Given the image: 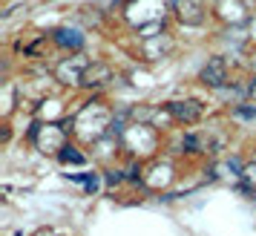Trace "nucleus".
Returning <instances> with one entry per match:
<instances>
[{"label":"nucleus","mask_w":256,"mask_h":236,"mask_svg":"<svg viewBox=\"0 0 256 236\" xmlns=\"http://www.w3.org/2000/svg\"><path fill=\"white\" fill-rule=\"evenodd\" d=\"M106 182H110V184H121V182H124V173H121V170H106Z\"/></svg>","instance_id":"13"},{"label":"nucleus","mask_w":256,"mask_h":236,"mask_svg":"<svg viewBox=\"0 0 256 236\" xmlns=\"http://www.w3.org/2000/svg\"><path fill=\"white\" fill-rule=\"evenodd\" d=\"M244 92L250 95V98H256V75L250 78V81H248V86H244Z\"/></svg>","instance_id":"14"},{"label":"nucleus","mask_w":256,"mask_h":236,"mask_svg":"<svg viewBox=\"0 0 256 236\" xmlns=\"http://www.w3.org/2000/svg\"><path fill=\"white\" fill-rule=\"evenodd\" d=\"M242 178L248 182V190H250V193H256V164H244Z\"/></svg>","instance_id":"11"},{"label":"nucleus","mask_w":256,"mask_h":236,"mask_svg":"<svg viewBox=\"0 0 256 236\" xmlns=\"http://www.w3.org/2000/svg\"><path fill=\"white\" fill-rule=\"evenodd\" d=\"M32 142L38 144V150L44 153H55L58 156L64 147H66V136H70V124H35L32 127Z\"/></svg>","instance_id":"1"},{"label":"nucleus","mask_w":256,"mask_h":236,"mask_svg":"<svg viewBox=\"0 0 256 236\" xmlns=\"http://www.w3.org/2000/svg\"><path fill=\"white\" fill-rule=\"evenodd\" d=\"M173 9H176V18L187 26H198V24H204V18H208L204 0H173Z\"/></svg>","instance_id":"2"},{"label":"nucleus","mask_w":256,"mask_h":236,"mask_svg":"<svg viewBox=\"0 0 256 236\" xmlns=\"http://www.w3.org/2000/svg\"><path fill=\"white\" fill-rule=\"evenodd\" d=\"M110 81H112V70H110V64H104V60H92V64L86 66V72H84L81 86H86V90H98V86H106Z\"/></svg>","instance_id":"6"},{"label":"nucleus","mask_w":256,"mask_h":236,"mask_svg":"<svg viewBox=\"0 0 256 236\" xmlns=\"http://www.w3.org/2000/svg\"><path fill=\"white\" fill-rule=\"evenodd\" d=\"M236 116H242V118H256V106L250 104H236V110H233Z\"/></svg>","instance_id":"12"},{"label":"nucleus","mask_w":256,"mask_h":236,"mask_svg":"<svg viewBox=\"0 0 256 236\" xmlns=\"http://www.w3.org/2000/svg\"><path fill=\"white\" fill-rule=\"evenodd\" d=\"M167 110H170V116L176 118V121H184V124H196L198 118L204 116V104H198V101H170L167 104Z\"/></svg>","instance_id":"5"},{"label":"nucleus","mask_w":256,"mask_h":236,"mask_svg":"<svg viewBox=\"0 0 256 236\" xmlns=\"http://www.w3.org/2000/svg\"><path fill=\"white\" fill-rule=\"evenodd\" d=\"M58 158L64 162V164H70V162H72V164H84V162H86V156H84V153H75V147H72V144H66V147L60 150Z\"/></svg>","instance_id":"9"},{"label":"nucleus","mask_w":256,"mask_h":236,"mask_svg":"<svg viewBox=\"0 0 256 236\" xmlns=\"http://www.w3.org/2000/svg\"><path fill=\"white\" fill-rule=\"evenodd\" d=\"M202 84L210 86V90H222L224 84H228V60L224 58H210L204 64V70H202Z\"/></svg>","instance_id":"4"},{"label":"nucleus","mask_w":256,"mask_h":236,"mask_svg":"<svg viewBox=\"0 0 256 236\" xmlns=\"http://www.w3.org/2000/svg\"><path fill=\"white\" fill-rule=\"evenodd\" d=\"M167 52H173V38L167 35V32L141 40V55H144L147 60H158V58H164Z\"/></svg>","instance_id":"7"},{"label":"nucleus","mask_w":256,"mask_h":236,"mask_svg":"<svg viewBox=\"0 0 256 236\" xmlns=\"http://www.w3.org/2000/svg\"><path fill=\"white\" fill-rule=\"evenodd\" d=\"M52 40H55L60 49H72V52H78V49L84 46L86 38H84L81 29H75V26H60V29L52 32Z\"/></svg>","instance_id":"8"},{"label":"nucleus","mask_w":256,"mask_h":236,"mask_svg":"<svg viewBox=\"0 0 256 236\" xmlns=\"http://www.w3.org/2000/svg\"><path fill=\"white\" fill-rule=\"evenodd\" d=\"M78 18H81L86 26H98V24H101V14H98L95 6H84L81 12H78Z\"/></svg>","instance_id":"10"},{"label":"nucleus","mask_w":256,"mask_h":236,"mask_svg":"<svg viewBox=\"0 0 256 236\" xmlns=\"http://www.w3.org/2000/svg\"><path fill=\"white\" fill-rule=\"evenodd\" d=\"M86 58L84 55H72V58H64L55 66V78H58L60 84H81L84 72H86Z\"/></svg>","instance_id":"3"}]
</instances>
